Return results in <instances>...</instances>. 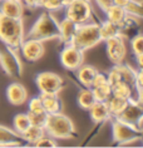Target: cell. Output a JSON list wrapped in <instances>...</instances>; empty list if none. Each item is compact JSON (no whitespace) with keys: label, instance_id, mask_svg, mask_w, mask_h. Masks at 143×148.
Segmentation results:
<instances>
[{"label":"cell","instance_id":"23","mask_svg":"<svg viewBox=\"0 0 143 148\" xmlns=\"http://www.w3.org/2000/svg\"><path fill=\"white\" fill-rule=\"evenodd\" d=\"M114 68L118 70L119 73V77H120V80L127 84H129L131 87H134V83H135V73L133 69L131 68L129 65H124V64H116Z\"/></svg>","mask_w":143,"mask_h":148},{"label":"cell","instance_id":"21","mask_svg":"<svg viewBox=\"0 0 143 148\" xmlns=\"http://www.w3.org/2000/svg\"><path fill=\"white\" fill-rule=\"evenodd\" d=\"M129 99H124V98H119V97H116V95H111L105 103L108 106V109H109V113L111 116L113 117H118L120 113L124 110V108L127 107Z\"/></svg>","mask_w":143,"mask_h":148},{"label":"cell","instance_id":"41","mask_svg":"<svg viewBox=\"0 0 143 148\" xmlns=\"http://www.w3.org/2000/svg\"><path fill=\"white\" fill-rule=\"evenodd\" d=\"M16 1H21V0H16Z\"/></svg>","mask_w":143,"mask_h":148},{"label":"cell","instance_id":"24","mask_svg":"<svg viewBox=\"0 0 143 148\" xmlns=\"http://www.w3.org/2000/svg\"><path fill=\"white\" fill-rule=\"evenodd\" d=\"M45 134V131H44L43 127H38V125H30L24 133L20 134V138L25 140V142L34 144L36 140H38L40 137H43Z\"/></svg>","mask_w":143,"mask_h":148},{"label":"cell","instance_id":"8","mask_svg":"<svg viewBox=\"0 0 143 148\" xmlns=\"http://www.w3.org/2000/svg\"><path fill=\"white\" fill-rule=\"evenodd\" d=\"M84 51L74 44H67L60 53V63L68 70H77L83 64Z\"/></svg>","mask_w":143,"mask_h":148},{"label":"cell","instance_id":"38","mask_svg":"<svg viewBox=\"0 0 143 148\" xmlns=\"http://www.w3.org/2000/svg\"><path fill=\"white\" fill-rule=\"evenodd\" d=\"M129 0H113V4L114 5H118V6H122V8H124Z\"/></svg>","mask_w":143,"mask_h":148},{"label":"cell","instance_id":"16","mask_svg":"<svg viewBox=\"0 0 143 148\" xmlns=\"http://www.w3.org/2000/svg\"><path fill=\"white\" fill-rule=\"evenodd\" d=\"M39 98H40V101H42L43 108L45 110L47 114L60 112L62 103H60V99L58 97V94H55V93H40Z\"/></svg>","mask_w":143,"mask_h":148},{"label":"cell","instance_id":"19","mask_svg":"<svg viewBox=\"0 0 143 148\" xmlns=\"http://www.w3.org/2000/svg\"><path fill=\"white\" fill-rule=\"evenodd\" d=\"M105 14H107V20L117 24L119 28L124 27V24H126V21H127V18H128L127 13L124 12V8L114 5V4L105 12Z\"/></svg>","mask_w":143,"mask_h":148},{"label":"cell","instance_id":"7","mask_svg":"<svg viewBox=\"0 0 143 148\" xmlns=\"http://www.w3.org/2000/svg\"><path fill=\"white\" fill-rule=\"evenodd\" d=\"M35 84L40 93H55L58 94L63 89L64 80L57 73L43 72L39 73L35 78Z\"/></svg>","mask_w":143,"mask_h":148},{"label":"cell","instance_id":"18","mask_svg":"<svg viewBox=\"0 0 143 148\" xmlns=\"http://www.w3.org/2000/svg\"><path fill=\"white\" fill-rule=\"evenodd\" d=\"M20 134L4 125H0V147H8V146H21L23 142L19 140Z\"/></svg>","mask_w":143,"mask_h":148},{"label":"cell","instance_id":"13","mask_svg":"<svg viewBox=\"0 0 143 148\" xmlns=\"http://www.w3.org/2000/svg\"><path fill=\"white\" fill-rule=\"evenodd\" d=\"M6 97L13 106H23L28 99V92L20 83H12L6 88Z\"/></svg>","mask_w":143,"mask_h":148},{"label":"cell","instance_id":"33","mask_svg":"<svg viewBox=\"0 0 143 148\" xmlns=\"http://www.w3.org/2000/svg\"><path fill=\"white\" fill-rule=\"evenodd\" d=\"M39 6L45 8L48 10H58V9L63 8L60 0H40Z\"/></svg>","mask_w":143,"mask_h":148},{"label":"cell","instance_id":"39","mask_svg":"<svg viewBox=\"0 0 143 148\" xmlns=\"http://www.w3.org/2000/svg\"><path fill=\"white\" fill-rule=\"evenodd\" d=\"M135 58H137L138 68H139V69H142V66H143V63H142V59H143V54H137V55H135Z\"/></svg>","mask_w":143,"mask_h":148},{"label":"cell","instance_id":"34","mask_svg":"<svg viewBox=\"0 0 143 148\" xmlns=\"http://www.w3.org/2000/svg\"><path fill=\"white\" fill-rule=\"evenodd\" d=\"M43 104L39 97H34L29 101V112H43ZM45 112V110H44Z\"/></svg>","mask_w":143,"mask_h":148},{"label":"cell","instance_id":"36","mask_svg":"<svg viewBox=\"0 0 143 148\" xmlns=\"http://www.w3.org/2000/svg\"><path fill=\"white\" fill-rule=\"evenodd\" d=\"M105 83H108V82H107V75H105V74H103V73L97 72V73H95V75H94V78H93V82H92L90 88L103 86V84H105Z\"/></svg>","mask_w":143,"mask_h":148},{"label":"cell","instance_id":"40","mask_svg":"<svg viewBox=\"0 0 143 148\" xmlns=\"http://www.w3.org/2000/svg\"><path fill=\"white\" fill-rule=\"evenodd\" d=\"M60 1H62V5H63V6H67L69 3L72 1V0H60Z\"/></svg>","mask_w":143,"mask_h":148},{"label":"cell","instance_id":"6","mask_svg":"<svg viewBox=\"0 0 143 148\" xmlns=\"http://www.w3.org/2000/svg\"><path fill=\"white\" fill-rule=\"evenodd\" d=\"M65 8V16L77 25L87 23L92 16V8L87 0H72Z\"/></svg>","mask_w":143,"mask_h":148},{"label":"cell","instance_id":"30","mask_svg":"<svg viewBox=\"0 0 143 148\" xmlns=\"http://www.w3.org/2000/svg\"><path fill=\"white\" fill-rule=\"evenodd\" d=\"M28 117L30 121L31 125H38V127H43L47 119V113L44 112H29L28 110Z\"/></svg>","mask_w":143,"mask_h":148},{"label":"cell","instance_id":"17","mask_svg":"<svg viewBox=\"0 0 143 148\" xmlns=\"http://www.w3.org/2000/svg\"><path fill=\"white\" fill-rule=\"evenodd\" d=\"M77 27H78V25L75 23H73L72 20H69L68 18H65L64 20H62L59 23V39L65 45H67V44H72L75 30H77Z\"/></svg>","mask_w":143,"mask_h":148},{"label":"cell","instance_id":"1","mask_svg":"<svg viewBox=\"0 0 143 148\" xmlns=\"http://www.w3.org/2000/svg\"><path fill=\"white\" fill-rule=\"evenodd\" d=\"M0 40L12 51L20 49L24 40V27L21 19L10 18L0 13Z\"/></svg>","mask_w":143,"mask_h":148},{"label":"cell","instance_id":"15","mask_svg":"<svg viewBox=\"0 0 143 148\" xmlns=\"http://www.w3.org/2000/svg\"><path fill=\"white\" fill-rule=\"evenodd\" d=\"M89 114L90 118L94 123H103V122L108 121L111 118V113H109L108 106L105 102H99V101H95L93 103V106L90 107L89 109Z\"/></svg>","mask_w":143,"mask_h":148},{"label":"cell","instance_id":"35","mask_svg":"<svg viewBox=\"0 0 143 148\" xmlns=\"http://www.w3.org/2000/svg\"><path fill=\"white\" fill-rule=\"evenodd\" d=\"M107 82H108L109 86H111V88H112L113 86H116L117 83H119V82H120L119 73H118V70H117L116 68H113L111 72L107 74Z\"/></svg>","mask_w":143,"mask_h":148},{"label":"cell","instance_id":"2","mask_svg":"<svg viewBox=\"0 0 143 148\" xmlns=\"http://www.w3.org/2000/svg\"><path fill=\"white\" fill-rule=\"evenodd\" d=\"M43 128L45 131V134L53 137L54 139H69L73 138L75 134L72 119L60 112L47 114V119Z\"/></svg>","mask_w":143,"mask_h":148},{"label":"cell","instance_id":"25","mask_svg":"<svg viewBox=\"0 0 143 148\" xmlns=\"http://www.w3.org/2000/svg\"><path fill=\"white\" fill-rule=\"evenodd\" d=\"M95 102V98L93 95V92H92L90 88H86V89H82L77 95V103L82 109L88 110L93 106V103Z\"/></svg>","mask_w":143,"mask_h":148},{"label":"cell","instance_id":"11","mask_svg":"<svg viewBox=\"0 0 143 148\" xmlns=\"http://www.w3.org/2000/svg\"><path fill=\"white\" fill-rule=\"evenodd\" d=\"M0 64L5 73L10 77L19 75L21 73V64L15 51H12L6 48L5 50L0 49Z\"/></svg>","mask_w":143,"mask_h":148},{"label":"cell","instance_id":"5","mask_svg":"<svg viewBox=\"0 0 143 148\" xmlns=\"http://www.w3.org/2000/svg\"><path fill=\"white\" fill-rule=\"evenodd\" d=\"M113 127V139L118 144H127L129 142H133L142 134V129L135 127L133 124L126 123L120 121L119 118H116L112 124Z\"/></svg>","mask_w":143,"mask_h":148},{"label":"cell","instance_id":"14","mask_svg":"<svg viewBox=\"0 0 143 148\" xmlns=\"http://www.w3.org/2000/svg\"><path fill=\"white\" fill-rule=\"evenodd\" d=\"M0 13L10 18L21 19L24 14L23 3L16 0H0Z\"/></svg>","mask_w":143,"mask_h":148},{"label":"cell","instance_id":"4","mask_svg":"<svg viewBox=\"0 0 143 148\" xmlns=\"http://www.w3.org/2000/svg\"><path fill=\"white\" fill-rule=\"evenodd\" d=\"M99 42H102L99 35V25L87 21V23L79 24L77 27L72 44H74L75 47H78L79 49L84 51L92 47L97 45Z\"/></svg>","mask_w":143,"mask_h":148},{"label":"cell","instance_id":"20","mask_svg":"<svg viewBox=\"0 0 143 148\" xmlns=\"http://www.w3.org/2000/svg\"><path fill=\"white\" fill-rule=\"evenodd\" d=\"M98 70L92 65H80L78 69H77V78L80 82V84H83L86 88H90L92 82H93V78Z\"/></svg>","mask_w":143,"mask_h":148},{"label":"cell","instance_id":"9","mask_svg":"<svg viewBox=\"0 0 143 148\" xmlns=\"http://www.w3.org/2000/svg\"><path fill=\"white\" fill-rule=\"evenodd\" d=\"M105 45H107V55L113 64H120L123 63L124 58L127 55L126 43L122 34L116 35L111 39L105 40Z\"/></svg>","mask_w":143,"mask_h":148},{"label":"cell","instance_id":"12","mask_svg":"<svg viewBox=\"0 0 143 148\" xmlns=\"http://www.w3.org/2000/svg\"><path fill=\"white\" fill-rule=\"evenodd\" d=\"M20 50L23 54L24 59H27L28 62H36L38 59H40L44 54V45L43 42L36 39H28L23 40L20 45Z\"/></svg>","mask_w":143,"mask_h":148},{"label":"cell","instance_id":"27","mask_svg":"<svg viewBox=\"0 0 143 148\" xmlns=\"http://www.w3.org/2000/svg\"><path fill=\"white\" fill-rule=\"evenodd\" d=\"M13 125H14V131H15L18 134H21V133H24L31 124H30V121H29V117L27 113H19L14 117Z\"/></svg>","mask_w":143,"mask_h":148},{"label":"cell","instance_id":"31","mask_svg":"<svg viewBox=\"0 0 143 148\" xmlns=\"http://www.w3.org/2000/svg\"><path fill=\"white\" fill-rule=\"evenodd\" d=\"M34 146L35 147H57L58 143L53 137L44 134L43 137H40V138L34 143Z\"/></svg>","mask_w":143,"mask_h":148},{"label":"cell","instance_id":"29","mask_svg":"<svg viewBox=\"0 0 143 148\" xmlns=\"http://www.w3.org/2000/svg\"><path fill=\"white\" fill-rule=\"evenodd\" d=\"M92 92H93L95 101H99V102H105L112 95V89L108 83L103 84V86H99V87L92 88Z\"/></svg>","mask_w":143,"mask_h":148},{"label":"cell","instance_id":"28","mask_svg":"<svg viewBox=\"0 0 143 148\" xmlns=\"http://www.w3.org/2000/svg\"><path fill=\"white\" fill-rule=\"evenodd\" d=\"M124 12L127 13L128 16L134 18V19H141L143 15L142 1H139V0H129L128 4L124 6Z\"/></svg>","mask_w":143,"mask_h":148},{"label":"cell","instance_id":"37","mask_svg":"<svg viewBox=\"0 0 143 148\" xmlns=\"http://www.w3.org/2000/svg\"><path fill=\"white\" fill-rule=\"evenodd\" d=\"M97 4L101 6V9L103 12H107V10L113 5V0H95Z\"/></svg>","mask_w":143,"mask_h":148},{"label":"cell","instance_id":"3","mask_svg":"<svg viewBox=\"0 0 143 148\" xmlns=\"http://www.w3.org/2000/svg\"><path fill=\"white\" fill-rule=\"evenodd\" d=\"M28 36L29 39H36L40 42L59 39V23L50 14L43 13L31 27Z\"/></svg>","mask_w":143,"mask_h":148},{"label":"cell","instance_id":"42","mask_svg":"<svg viewBox=\"0 0 143 148\" xmlns=\"http://www.w3.org/2000/svg\"><path fill=\"white\" fill-rule=\"evenodd\" d=\"M39 1H40V0H39Z\"/></svg>","mask_w":143,"mask_h":148},{"label":"cell","instance_id":"10","mask_svg":"<svg viewBox=\"0 0 143 148\" xmlns=\"http://www.w3.org/2000/svg\"><path fill=\"white\" fill-rule=\"evenodd\" d=\"M116 118H119L120 121L129 123V124H133L135 127H138L139 129H142V119H143L142 103L135 102L133 99H129V102H128L124 110Z\"/></svg>","mask_w":143,"mask_h":148},{"label":"cell","instance_id":"26","mask_svg":"<svg viewBox=\"0 0 143 148\" xmlns=\"http://www.w3.org/2000/svg\"><path fill=\"white\" fill-rule=\"evenodd\" d=\"M112 95L124 99H132V94H133V87H131L129 84L124 83L120 80L119 83H117L116 86H113L112 88Z\"/></svg>","mask_w":143,"mask_h":148},{"label":"cell","instance_id":"22","mask_svg":"<svg viewBox=\"0 0 143 148\" xmlns=\"http://www.w3.org/2000/svg\"><path fill=\"white\" fill-rule=\"evenodd\" d=\"M120 34V28L118 27L117 24L112 23L109 20H105L104 23H102L99 25V35H101V39L102 40H107V39H111L116 35H119Z\"/></svg>","mask_w":143,"mask_h":148},{"label":"cell","instance_id":"32","mask_svg":"<svg viewBox=\"0 0 143 148\" xmlns=\"http://www.w3.org/2000/svg\"><path fill=\"white\" fill-rule=\"evenodd\" d=\"M131 45H132V50L133 53L137 54H143V36L141 34L135 35L133 39L131 40Z\"/></svg>","mask_w":143,"mask_h":148}]
</instances>
